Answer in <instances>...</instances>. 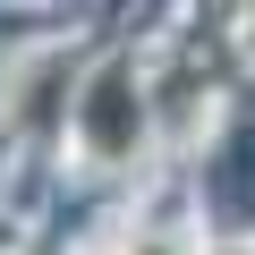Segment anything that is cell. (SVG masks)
<instances>
[{
  "label": "cell",
  "instance_id": "6da1fadb",
  "mask_svg": "<svg viewBox=\"0 0 255 255\" xmlns=\"http://www.w3.org/2000/svg\"><path fill=\"white\" fill-rule=\"evenodd\" d=\"M145 119H153L145 77L128 68V60H102V68L77 85V102H68V145H77L94 170H119L128 153L145 145Z\"/></svg>",
  "mask_w": 255,
  "mask_h": 255
},
{
  "label": "cell",
  "instance_id": "7a4b0ae2",
  "mask_svg": "<svg viewBox=\"0 0 255 255\" xmlns=\"http://www.w3.org/2000/svg\"><path fill=\"white\" fill-rule=\"evenodd\" d=\"M128 255H213L196 230H136V238H128Z\"/></svg>",
  "mask_w": 255,
  "mask_h": 255
}]
</instances>
